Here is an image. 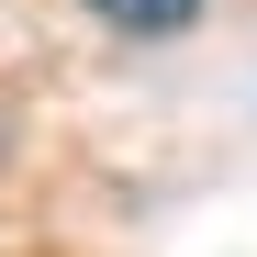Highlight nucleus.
Returning a JSON list of instances; mask_svg holds the SVG:
<instances>
[{
    "label": "nucleus",
    "mask_w": 257,
    "mask_h": 257,
    "mask_svg": "<svg viewBox=\"0 0 257 257\" xmlns=\"http://www.w3.org/2000/svg\"><path fill=\"white\" fill-rule=\"evenodd\" d=\"M90 23H112V34H135V45H168V34H190L201 23V0H78Z\"/></svg>",
    "instance_id": "nucleus-1"
}]
</instances>
